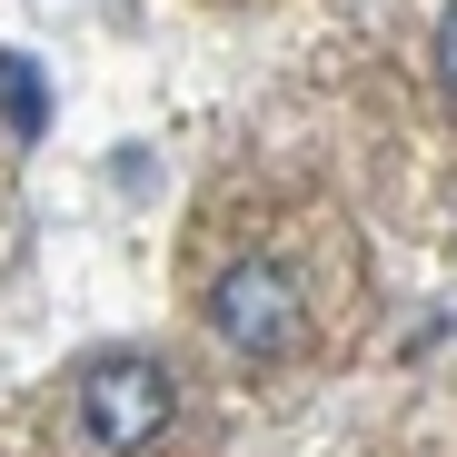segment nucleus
<instances>
[{"mask_svg":"<svg viewBox=\"0 0 457 457\" xmlns=\"http://www.w3.org/2000/svg\"><path fill=\"white\" fill-rule=\"evenodd\" d=\"M0 110H11L21 129H40V80H30V60H0Z\"/></svg>","mask_w":457,"mask_h":457,"instance_id":"obj_3","label":"nucleus"},{"mask_svg":"<svg viewBox=\"0 0 457 457\" xmlns=\"http://www.w3.org/2000/svg\"><path fill=\"white\" fill-rule=\"evenodd\" d=\"M209 328L239 348V358H288L298 348V288L259 259H239L219 288H209Z\"/></svg>","mask_w":457,"mask_h":457,"instance_id":"obj_1","label":"nucleus"},{"mask_svg":"<svg viewBox=\"0 0 457 457\" xmlns=\"http://www.w3.org/2000/svg\"><path fill=\"white\" fill-rule=\"evenodd\" d=\"M437 80H447V90H457V11H447V21H437Z\"/></svg>","mask_w":457,"mask_h":457,"instance_id":"obj_4","label":"nucleus"},{"mask_svg":"<svg viewBox=\"0 0 457 457\" xmlns=\"http://www.w3.org/2000/svg\"><path fill=\"white\" fill-rule=\"evenodd\" d=\"M170 408H179V388L149 358H100L90 388H80V418H90L100 447H149V437L170 428Z\"/></svg>","mask_w":457,"mask_h":457,"instance_id":"obj_2","label":"nucleus"}]
</instances>
